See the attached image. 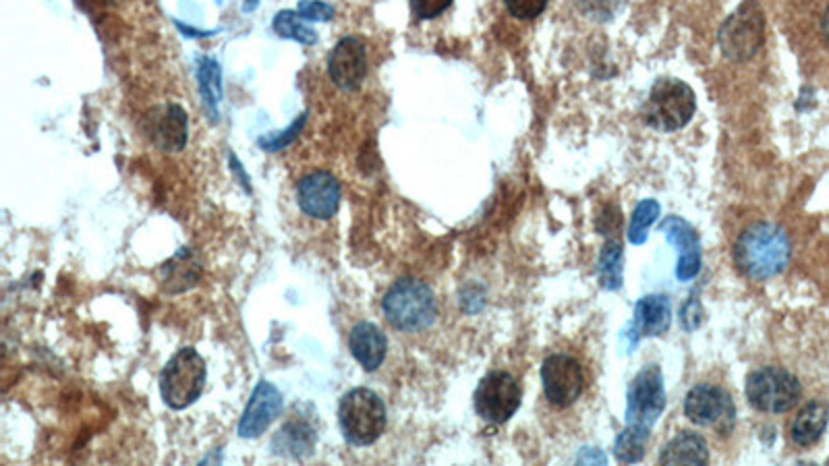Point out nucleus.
I'll return each mask as SVG.
<instances>
[{"label":"nucleus","mask_w":829,"mask_h":466,"mask_svg":"<svg viewBox=\"0 0 829 466\" xmlns=\"http://www.w3.org/2000/svg\"><path fill=\"white\" fill-rule=\"evenodd\" d=\"M738 270L751 280H770L782 274L791 261L788 235L772 223L751 224L735 242Z\"/></svg>","instance_id":"obj_1"},{"label":"nucleus","mask_w":829,"mask_h":466,"mask_svg":"<svg viewBox=\"0 0 829 466\" xmlns=\"http://www.w3.org/2000/svg\"><path fill=\"white\" fill-rule=\"evenodd\" d=\"M386 321L405 334H417L434 326L438 317L434 293L421 280L400 279L382 300Z\"/></svg>","instance_id":"obj_2"},{"label":"nucleus","mask_w":829,"mask_h":466,"mask_svg":"<svg viewBox=\"0 0 829 466\" xmlns=\"http://www.w3.org/2000/svg\"><path fill=\"white\" fill-rule=\"evenodd\" d=\"M339 421L342 435L353 446H372L382 437L388 414L386 405L370 388L347 391L340 400Z\"/></svg>","instance_id":"obj_3"},{"label":"nucleus","mask_w":829,"mask_h":466,"mask_svg":"<svg viewBox=\"0 0 829 466\" xmlns=\"http://www.w3.org/2000/svg\"><path fill=\"white\" fill-rule=\"evenodd\" d=\"M697 109V98L689 83L680 79H660L651 88L643 116L649 127L672 133L691 123Z\"/></svg>","instance_id":"obj_4"},{"label":"nucleus","mask_w":829,"mask_h":466,"mask_svg":"<svg viewBox=\"0 0 829 466\" xmlns=\"http://www.w3.org/2000/svg\"><path fill=\"white\" fill-rule=\"evenodd\" d=\"M206 361L195 349L185 346L174 354L160 373V394L172 410L191 407L206 386Z\"/></svg>","instance_id":"obj_5"},{"label":"nucleus","mask_w":829,"mask_h":466,"mask_svg":"<svg viewBox=\"0 0 829 466\" xmlns=\"http://www.w3.org/2000/svg\"><path fill=\"white\" fill-rule=\"evenodd\" d=\"M747 400L753 409L768 414H782L800 400V382L796 375L780 367H763L747 377Z\"/></svg>","instance_id":"obj_6"},{"label":"nucleus","mask_w":829,"mask_h":466,"mask_svg":"<svg viewBox=\"0 0 829 466\" xmlns=\"http://www.w3.org/2000/svg\"><path fill=\"white\" fill-rule=\"evenodd\" d=\"M765 39V19L753 0L740 4L719 30V48L726 58L742 62L757 55Z\"/></svg>","instance_id":"obj_7"},{"label":"nucleus","mask_w":829,"mask_h":466,"mask_svg":"<svg viewBox=\"0 0 829 466\" xmlns=\"http://www.w3.org/2000/svg\"><path fill=\"white\" fill-rule=\"evenodd\" d=\"M666 409L663 375L658 365H647L637 373L626 394V425L651 429Z\"/></svg>","instance_id":"obj_8"},{"label":"nucleus","mask_w":829,"mask_h":466,"mask_svg":"<svg viewBox=\"0 0 829 466\" xmlns=\"http://www.w3.org/2000/svg\"><path fill=\"white\" fill-rule=\"evenodd\" d=\"M475 410L490 423H507L521 407V388L507 372H491L475 390Z\"/></svg>","instance_id":"obj_9"},{"label":"nucleus","mask_w":829,"mask_h":466,"mask_svg":"<svg viewBox=\"0 0 829 466\" xmlns=\"http://www.w3.org/2000/svg\"><path fill=\"white\" fill-rule=\"evenodd\" d=\"M684 414L699 428L730 429L736 409L728 391L712 384H699L684 398Z\"/></svg>","instance_id":"obj_10"},{"label":"nucleus","mask_w":829,"mask_h":466,"mask_svg":"<svg viewBox=\"0 0 829 466\" xmlns=\"http://www.w3.org/2000/svg\"><path fill=\"white\" fill-rule=\"evenodd\" d=\"M542 382L549 405L570 407L583 394L584 375L579 361L568 354H552L544 361Z\"/></svg>","instance_id":"obj_11"},{"label":"nucleus","mask_w":829,"mask_h":466,"mask_svg":"<svg viewBox=\"0 0 829 466\" xmlns=\"http://www.w3.org/2000/svg\"><path fill=\"white\" fill-rule=\"evenodd\" d=\"M328 75L342 92H355L367 75V53L359 37H342L328 56Z\"/></svg>","instance_id":"obj_12"},{"label":"nucleus","mask_w":829,"mask_h":466,"mask_svg":"<svg viewBox=\"0 0 829 466\" xmlns=\"http://www.w3.org/2000/svg\"><path fill=\"white\" fill-rule=\"evenodd\" d=\"M297 204L309 218L330 220L340 204V185L330 172H311L303 177L297 185Z\"/></svg>","instance_id":"obj_13"},{"label":"nucleus","mask_w":829,"mask_h":466,"mask_svg":"<svg viewBox=\"0 0 829 466\" xmlns=\"http://www.w3.org/2000/svg\"><path fill=\"white\" fill-rule=\"evenodd\" d=\"M283 394L281 390L270 384V382H260L258 388L251 394L247 402L246 412L239 423V435L246 440H255L264 435L265 429L270 428L283 412Z\"/></svg>","instance_id":"obj_14"},{"label":"nucleus","mask_w":829,"mask_h":466,"mask_svg":"<svg viewBox=\"0 0 829 466\" xmlns=\"http://www.w3.org/2000/svg\"><path fill=\"white\" fill-rule=\"evenodd\" d=\"M146 133L156 148L181 151L188 146V114L177 104L158 106L146 116Z\"/></svg>","instance_id":"obj_15"},{"label":"nucleus","mask_w":829,"mask_h":466,"mask_svg":"<svg viewBox=\"0 0 829 466\" xmlns=\"http://www.w3.org/2000/svg\"><path fill=\"white\" fill-rule=\"evenodd\" d=\"M660 232H663L668 241L679 247L677 279L680 282L695 279L701 270V241H699L697 230L679 216H668L663 223H660Z\"/></svg>","instance_id":"obj_16"},{"label":"nucleus","mask_w":829,"mask_h":466,"mask_svg":"<svg viewBox=\"0 0 829 466\" xmlns=\"http://www.w3.org/2000/svg\"><path fill=\"white\" fill-rule=\"evenodd\" d=\"M670 321H672V314H670L668 297L649 295L637 303L635 316L628 323V328L624 330V336L628 338L631 349H635L641 338L666 334L670 328Z\"/></svg>","instance_id":"obj_17"},{"label":"nucleus","mask_w":829,"mask_h":466,"mask_svg":"<svg viewBox=\"0 0 829 466\" xmlns=\"http://www.w3.org/2000/svg\"><path fill=\"white\" fill-rule=\"evenodd\" d=\"M349 349L365 372H376L388 353V340L376 323L361 321L349 334Z\"/></svg>","instance_id":"obj_18"},{"label":"nucleus","mask_w":829,"mask_h":466,"mask_svg":"<svg viewBox=\"0 0 829 466\" xmlns=\"http://www.w3.org/2000/svg\"><path fill=\"white\" fill-rule=\"evenodd\" d=\"M316 442H318V433L314 425L305 421L303 417H293L274 435L272 447H274V454H281V456L305 458L314 452Z\"/></svg>","instance_id":"obj_19"},{"label":"nucleus","mask_w":829,"mask_h":466,"mask_svg":"<svg viewBox=\"0 0 829 466\" xmlns=\"http://www.w3.org/2000/svg\"><path fill=\"white\" fill-rule=\"evenodd\" d=\"M202 276V265L193 251L181 249L169 263L162 265V288L174 295L193 288Z\"/></svg>","instance_id":"obj_20"},{"label":"nucleus","mask_w":829,"mask_h":466,"mask_svg":"<svg viewBox=\"0 0 829 466\" xmlns=\"http://www.w3.org/2000/svg\"><path fill=\"white\" fill-rule=\"evenodd\" d=\"M661 465H707L709 450L699 433H680L661 450Z\"/></svg>","instance_id":"obj_21"},{"label":"nucleus","mask_w":829,"mask_h":466,"mask_svg":"<svg viewBox=\"0 0 829 466\" xmlns=\"http://www.w3.org/2000/svg\"><path fill=\"white\" fill-rule=\"evenodd\" d=\"M829 423V407L824 402H809L800 410L792 423V442L809 447L817 444Z\"/></svg>","instance_id":"obj_22"},{"label":"nucleus","mask_w":829,"mask_h":466,"mask_svg":"<svg viewBox=\"0 0 829 466\" xmlns=\"http://www.w3.org/2000/svg\"><path fill=\"white\" fill-rule=\"evenodd\" d=\"M220 65L214 58H202L200 60V71H197V81H200V93L204 98V106L209 112L212 121L218 118V102L223 98V86H220Z\"/></svg>","instance_id":"obj_23"},{"label":"nucleus","mask_w":829,"mask_h":466,"mask_svg":"<svg viewBox=\"0 0 829 466\" xmlns=\"http://www.w3.org/2000/svg\"><path fill=\"white\" fill-rule=\"evenodd\" d=\"M649 437H651V429L626 425L624 431H621V435L616 437V444H614L616 461L624 463V465H633V463L643 461Z\"/></svg>","instance_id":"obj_24"},{"label":"nucleus","mask_w":829,"mask_h":466,"mask_svg":"<svg viewBox=\"0 0 829 466\" xmlns=\"http://www.w3.org/2000/svg\"><path fill=\"white\" fill-rule=\"evenodd\" d=\"M598 279L605 291H618L622 286V245L610 239L603 245L598 263Z\"/></svg>","instance_id":"obj_25"},{"label":"nucleus","mask_w":829,"mask_h":466,"mask_svg":"<svg viewBox=\"0 0 829 466\" xmlns=\"http://www.w3.org/2000/svg\"><path fill=\"white\" fill-rule=\"evenodd\" d=\"M272 27L279 36L299 42L303 46H314L318 42V34L305 23V19L297 11H281L274 18Z\"/></svg>","instance_id":"obj_26"},{"label":"nucleus","mask_w":829,"mask_h":466,"mask_svg":"<svg viewBox=\"0 0 829 466\" xmlns=\"http://www.w3.org/2000/svg\"><path fill=\"white\" fill-rule=\"evenodd\" d=\"M660 212V204L656 200H643L633 212L631 226H628V241L633 245H643L647 241V228L658 220Z\"/></svg>","instance_id":"obj_27"},{"label":"nucleus","mask_w":829,"mask_h":466,"mask_svg":"<svg viewBox=\"0 0 829 466\" xmlns=\"http://www.w3.org/2000/svg\"><path fill=\"white\" fill-rule=\"evenodd\" d=\"M303 125H305V114H303L302 118H297L288 129L276 130V133H272V135L260 137L258 144H260V148L268 149V151H279V149H284L286 146H291V144L299 137Z\"/></svg>","instance_id":"obj_28"},{"label":"nucleus","mask_w":829,"mask_h":466,"mask_svg":"<svg viewBox=\"0 0 829 466\" xmlns=\"http://www.w3.org/2000/svg\"><path fill=\"white\" fill-rule=\"evenodd\" d=\"M297 13L305 21H332L334 19V7L323 2V0H299Z\"/></svg>","instance_id":"obj_29"},{"label":"nucleus","mask_w":829,"mask_h":466,"mask_svg":"<svg viewBox=\"0 0 829 466\" xmlns=\"http://www.w3.org/2000/svg\"><path fill=\"white\" fill-rule=\"evenodd\" d=\"M504 2H507V9H509L512 18L529 21V19L540 18L544 13L549 0H504Z\"/></svg>","instance_id":"obj_30"},{"label":"nucleus","mask_w":829,"mask_h":466,"mask_svg":"<svg viewBox=\"0 0 829 466\" xmlns=\"http://www.w3.org/2000/svg\"><path fill=\"white\" fill-rule=\"evenodd\" d=\"M451 4L453 0H411L414 18L419 19L440 18Z\"/></svg>","instance_id":"obj_31"},{"label":"nucleus","mask_w":829,"mask_h":466,"mask_svg":"<svg viewBox=\"0 0 829 466\" xmlns=\"http://www.w3.org/2000/svg\"><path fill=\"white\" fill-rule=\"evenodd\" d=\"M821 30H824V36H826L829 44V7L828 11H826V15H824V21H821Z\"/></svg>","instance_id":"obj_32"},{"label":"nucleus","mask_w":829,"mask_h":466,"mask_svg":"<svg viewBox=\"0 0 829 466\" xmlns=\"http://www.w3.org/2000/svg\"><path fill=\"white\" fill-rule=\"evenodd\" d=\"M258 7V0H246V7H243V11L246 13H249V11H253Z\"/></svg>","instance_id":"obj_33"},{"label":"nucleus","mask_w":829,"mask_h":466,"mask_svg":"<svg viewBox=\"0 0 829 466\" xmlns=\"http://www.w3.org/2000/svg\"><path fill=\"white\" fill-rule=\"evenodd\" d=\"M828 465H829V461H828Z\"/></svg>","instance_id":"obj_34"},{"label":"nucleus","mask_w":829,"mask_h":466,"mask_svg":"<svg viewBox=\"0 0 829 466\" xmlns=\"http://www.w3.org/2000/svg\"><path fill=\"white\" fill-rule=\"evenodd\" d=\"M218 2H220V0H218Z\"/></svg>","instance_id":"obj_35"}]
</instances>
